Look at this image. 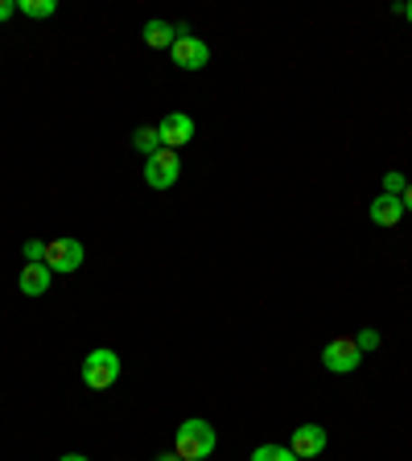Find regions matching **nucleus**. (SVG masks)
Returning <instances> with one entry per match:
<instances>
[{
    "mask_svg": "<svg viewBox=\"0 0 412 461\" xmlns=\"http://www.w3.org/2000/svg\"><path fill=\"white\" fill-rule=\"evenodd\" d=\"M173 453L182 461H206L215 453V429L206 420H198V416L182 420V429L173 437Z\"/></svg>",
    "mask_w": 412,
    "mask_h": 461,
    "instance_id": "1",
    "label": "nucleus"
},
{
    "mask_svg": "<svg viewBox=\"0 0 412 461\" xmlns=\"http://www.w3.org/2000/svg\"><path fill=\"white\" fill-rule=\"evenodd\" d=\"M115 379H120V355H115V350L99 346V350H91V355L83 358V384L91 387V392H107Z\"/></svg>",
    "mask_w": 412,
    "mask_h": 461,
    "instance_id": "2",
    "label": "nucleus"
},
{
    "mask_svg": "<svg viewBox=\"0 0 412 461\" xmlns=\"http://www.w3.org/2000/svg\"><path fill=\"white\" fill-rule=\"evenodd\" d=\"M359 363H363V350H359L355 338H334L322 350V366L330 375H351V371H359Z\"/></svg>",
    "mask_w": 412,
    "mask_h": 461,
    "instance_id": "3",
    "label": "nucleus"
},
{
    "mask_svg": "<svg viewBox=\"0 0 412 461\" xmlns=\"http://www.w3.org/2000/svg\"><path fill=\"white\" fill-rule=\"evenodd\" d=\"M178 177H182V161H178L173 149H161V153L144 157V182L153 185V190H169Z\"/></svg>",
    "mask_w": 412,
    "mask_h": 461,
    "instance_id": "4",
    "label": "nucleus"
},
{
    "mask_svg": "<svg viewBox=\"0 0 412 461\" xmlns=\"http://www.w3.org/2000/svg\"><path fill=\"white\" fill-rule=\"evenodd\" d=\"M46 268L50 272H78L83 268V243L62 235V240L46 243Z\"/></svg>",
    "mask_w": 412,
    "mask_h": 461,
    "instance_id": "5",
    "label": "nucleus"
},
{
    "mask_svg": "<svg viewBox=\"0 0 412 461\" xmlns=\"http://www.w3.org/2000/svg\"><path fill=\"white\" fill-rule=\"evenodd\" d=\"M173 62L182 70H202L206 62H211V46L202 38H194V33H186V38H173Z\"/></svg>",
    "mask_w": 412,
    "mask_h": 461,
    "instance_id": "6",
    "label": "nucleus"
},
{
    "mask_svg": "<svg viewBox=\"0 0 412 461\" xmlns=\"http://www.w3.org/2000/svg\"><path fill=\"white\" fill-rule=\"evenodd\" d=\"M157 132H161V144H165V149H173V153H178L182 144L194 140V120H190L186 112H169L161 124H157Z\"/></svg>",
    "mask_w": 412,
    "mask_h": 461,
    "instance_id": "7",
    "label": "nucleus"
},
{
    "mask_svg": "<svg viewBox=\"0 0 412 461\" xmlns=\"http://www.w3.org/2000/svg\"><path fill=\"white\" fill-rule=\"evenodd\" d=\"M288 449L298 453L301 461L317 457V453L326 449V429H322V424H301V429H293V437H288Z\"/></svg>",
    "mask_w": 412,
    "mask_h": 461,
    "instance_id": "8",
    "label": "nucleus"
},
{
    "mask_svg": "<svg viewBox=\"0 0 412 461\" xmlns=\"http://www.w3.org/2000/svg\"><path fill=\"white\" fill-rule=\"evenodd\" d=\"M50 276H54V272L46 268V264H25V268H21V293H25V297H46L50 293Z\"/></svg>",
    "mask_w": 412,
    "mask_h": 461,
    "instance_id": "9",
    "label": "nucleus"
},
{
    "mask_svg": "<svg viewBox=\"0 0 412 461\" xmlns=\"http://www.w3.org/2000/svg\"><path fill=\"white\" fill-rule=\"evenodd\" d=\"M400 219H404V202L400 198H392V194L371 198V222L375 227H396Z\"/></svg>",
    "mask_w": 412,
    "mask_h": 461,
    "instance_id": "10",
    "label": "nucleus"
},
{
    "mask_svg": "<svg viewBox=\"0 0 412 461\" xmlns=\"http://www.w3.org/2000/svg\"><path fill=\"white\" fill-rule=\"evenodd\" d=\"M173 33H178V29H173L169 21H149V25L141 29V38H144V46H149V50H169L173 46Z\"/></svg>",
    "mask_w": 412,
    "mask_h": 461,
    "instance_id": "11",
    "label": "nucleus"
},
{
    "mask_svg": "<svg viewBox=\"0 0 412 461\" xmlns=\"http://www.w3.org/2000/svg\"><path fill=\"white\" fill-rule=\"evenodd\" d=\"M133 144L141 149L144 157H153V153H161V149H165V144H161V132H157V128H149V124L136 128V132H133Z\"/></svg>",
    "mask_w": 412,
    "mask_h": 461,
    "instance_id": "12",
    "label": "nucleus"
},
{
    "mask_svg": "<svg viewBox=\"0 0 412 461\" xmlns=\"http://www.w3.org/2000/svg\"><path fill=\"white\" fill-rule=\"evenodd\" d=\"M25 17H33V21H46V17H54L58 13V0H21L17 5Z\"/></svg>",
    "mask_w": 412,
    "mask_h": 461,
    "instance_id": "13",
    "label": "nucleus"
},
{
    "mask_svg": "<svg viewBox=\"0 0 412 461\" xmlns=\"http://www.w3.org/2000/svg\"><path fill=\"white\" fill-rule=\"evenodd\" d=\"M252 461H301V457L288 449V445H260V449L252 453Z\"/></svg>",
    "mask_w": 412,
    "mask_h": 461,
    "instance_id": "14",
    "label": "nucleus"
},
{
    "mask_svg": "<svg viewBox=\"0 0 412 461\" xmlns=\"http://www.w3.org/2000/svg\"><path fill=\"white\" fill-rule=\"evenodd\" d=\"M404 190H408V182H404V173L388 169V173H384V194H392V198H400Z\"/></svg>",
    "mask_w": 412,
    "mask_h": 461,
    "instance_id": "15",
    "label": "nucleus"
},
{
    "mask_svg": "<svg viewBox=\"0 0 412 461\" xmlns=\"http://www.w3.org/2000/svg\"><path fill=\"white\" fill-rule=\"evenodd\" d=\"M355 342H359V350H363V355H367V350H380V330H359Z\"/></svg>",
    "mask_w": 412,
    "mask_h": 461,
    "instance_id": "16",
    "label": "nucleus"
},
{
    "mask_svg": "<svg viewBox=\"0 0 412 461\" xmlns=\"http://www.w3.org/2000/svg\"><path fill=\"white\" fill-rule=\"evenodd\" d=\"M25 259H29V264H46V243H41V240H29L25 243Z\"/></svg>",
    "mask_w": 412,
    "mask_h": 461,
    "instance_id": "17",
    "label": "nucleus"
},
{
    "mask_svg": "<svg viewBox=\"0 0 412 461\" xmlns=\"http://www.w3.org/2000/svg\"><path fill=\"white\" fill-rule=\"evenodd\" d=\"M13 13H17V5H13V0H0V21H9Z\"/></svg>",
    "mask_w": 412,
    "mask_h": 461,
    "instance_id": "18",
    "label": "nucleus"
},
{
    "mask_svg": "<svg viewBox=\"0 0 412 461\" xmlns=\"http://www.w3.org/2000/svg\"><path fill=\"white\" fill-rule=\"evenodd\" d=\"M400 202H404V211H408V214H412V182H408V190H404V194H400Z\"/></svg>",
    "mask_w": 412,
    "mask_h": 461,
    "instance_id": "19",
    "label": "nucleus"
},
{
    "mask_svg": "<svg viewBox=\"0 0 412 461\" xmlns=\"http://www.w3.org/2000/svg\"><path fill=\"white\" fill-rule=\"evenodd\" d=\"M400 13H404V21H408V25H412V0H408V5H404Z\"/></svg>",
    "mask_w": 412,
    "mask_h": 461,
    "instance_id": "20",
    "label": "nucleus"
},
{
    "mask_svg": "<svg viewBox=\"0 0 412 461\" xmlns=\"http://www.w3.org/2000/svg\"><path fill=\"white\" fill-rule=\"evenodd\" d=\"M58 461H87L83 453H67V457H58Z\"/></svg>",
    "mask_w": 412,
    "mask_h": 461,
    "instance_id": "21",
    "label": "nucleus"
},
{
    "mask_svg": "<svg viewBox=\"0 0 412 461\" xmlns=\"http://www.w3.org/2000/svg\"><path fill=\"white\" fill-rule=\"evenodd\" d=\"M157 461H182V457H178V453H165V457H157Z\"/></svg>",
    "mask_w": 412,
    "mask_h": 461,
    "instance_id": "22",
    "label": "nucleus"
}]
</instances>
